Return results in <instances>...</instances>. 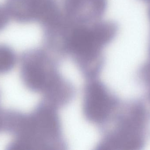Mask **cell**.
<instances>
[{
	"instance_id": "5",
	"label": "cell",
	"mask_w": 150,
	"mask_h": 150,
	"mask_svg": "<svg viewBox=\"0 0 150 150\" xmlns=\"http://www.w3.org/2000/svg\"><path fill=\"white\" fill-rule=\"evenodd\" d=\"M107 4V0H62V11L71 23L88 24L101 20Z\"/></svg>"
},
{
	"instance_id": "8",
	"label": "cell",
	"mask_w": 150,
	"mask_h": 150,
	"mask_svg": "<svg viewBox=\"0 0 150 150\" xmlns=\"http://www.w3.org/2000/svg\"><path fill=\"white\" fill-rule=\"evenodd\" d=\"M140 79L148 87V97L150 103V67L145 68L141 73Z\"/></svg>"
},
{
	"instance_id": "2",
	"label": "cell",
	"mask_w": 150,
	"mask_h": 150,
	"mask_svg": "<svg viewBox=\"0 0 150 150\" xmlns=\"http://www.w3.org/2000/svg\"><path fill=\"white\" fill-rule=\"evenodd\" d=\"M59 112V126L67 147L84 150L97 146L100 136L98 130L85 112L79 100L68 103Z\"/></svg>"
},
{
	"instance_id": "3",
	"label": "cell",
	"mask_w": 150,
	"mask_h": 150,
	"mask_svg": "<svg viewBox=\"0 0 150 150\" xmlns=\"http://www.w3.org/2000/svg\"><path fill=\"white\" fill-rule=\"evenodd\" d=\"M147 119L148 113L143 104H131L119 119L111 137V146L118 149H141L145 144Z\"/></svg>"
},
{
	"instance_id": "1",
	"label": "cell",
	"mask_w": 150,
	"mask_h": 150,
	"mask_svg": "<svg viewBox=\"0 0 150 150\" xmlns=\"http://www.w3.org/2000/svg\"><path fill=\"white\" fill-rule=\"evenodd\" d=\"M117 32L113 22L100 20L88 24L69 23L62 55H69L79 65L96 63L104 59V48L114 38Z\"/></svg>"
},
{
	"instance_id": "6",
	"label": "cell",
	"mask_w": 150,
	"mask_h": 150,
	"mask_svg": "<svg viewBox=\"0 0 150 150\" xmlns=\"http://www.w3.org/2000/svg\"><path fill=\"white\" fill-rule=\"evenodd\" d=\"M15 53L11 48L5 45H0V70L8 69L15 62Z\"/></svg>"
},
{
	"instance_id": "7",
	"label": "cell",
	"mask_w": 150,
	"mask_h": 150,
	"mask_svg": "<svg viewBox=\"0 0 150 150\" xmlns=\"http://www.w3.org/2000/svg\"><path fill=\"white\" fill-rule=\"evenodd\" d=\"M10 18V17L5 6L0 5V31L6 27Z\"/></svg>"
},
{
	"instance_id": "4",
	"label": "cell",
	"mask_w": 150,
	"mask_h": 150,
	"mask_svg": "<svg viewBox=\"0 0 150 150\" xmlns=\"http://www.w3.org/2000/svg\"><path fill=\"white\" fill-rule=\"evenodd\" d=\"M10 17L21 23H38L40 25L60 11L56 0H7L5 6Z\"/></svg>"
}]
</instances>
